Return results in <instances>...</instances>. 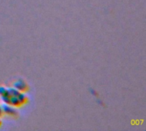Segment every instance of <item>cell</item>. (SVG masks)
Returning <instances> with one entry per match:
<instances>
[{
    "instance_id": "6da1fadb",
    "label": "cell",
    "mask_w": 146,
    "mask_h": 131,
    "mask_svg": "<svg viewBox=\"0 0 146 131\" xmlns=\"http://www.w3.org/2000/svg\"><path fill=\"white\" fill-rule=\"evenodd\" d=\"M0 96L5 104L12 107L21 106L27 100V96L21 91L16 89H6L4 87H0Z\"/></svg>"
},
{
    "instance_id": "7a4b0ae2",
    "label": "cell",
    "mask_w": 146,
    "mask_h": 131,
    "mask_svg": "<svg viewBox=\"0 0 146 131\" xmlns=\"http://www.w3.org/2000/svg\"><path fill=\"white\" fill-rule=\"evenodd\" d=\"M2 108V111L4 112L5 113L7 114H9V115H15L16 114V111L12 107V106L10 105H8V104H5L3 106L1 107Z\"/></svg>"
},
{
    "instance_id": "3957f363",
    "label": "cell",
    "mask_w": 146,
    "mask_h": 131,
    "mask_svg": "<svg viewBox=\"0 0 146 131\" xmlns=\"http://www.w3.org/2000/svg\"><path fill=\"white\" fill-rule=\"evenodd\" d=\"M15 87L16 90H20V91H25L26 90H27V84L21 79L18 80L17 82H15Z\"/></svg>"
},
{
    "instance_id": "277c9868",
    "label": "cell",
    "mask_w": 146,
    "mask_h": 131,
    "mask_svg": "<svg viewBox=\"0 0 146 131\" xmlns=\"http://www.w3.org/2000/svg\"><path fill=\"white\" fill-rule=\"evenodd\" d=\"M2 113H3V111H2V108H1V106H0V116L2 115Z\"/></svg>"
},
{
    "instance_id": "5b68a950",
    "label": "cell",
    "mask_w": 146,
    "mask_h": 131,
    "mask_svg": "<svg viewBox=\"0 0 146 131\" xmlns=\"http://www.w3.org/2000/svg\"><path fill=\"white\" fill-rule=\"evenodd\" d=\"M0 124H1V121H0Z\"/></svg>"
}]
</instances>
